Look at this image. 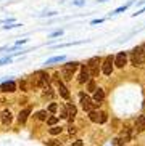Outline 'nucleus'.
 <instances>
[{
    "label": "nucleus",
    "instance_id": "obj_1",
    "mask_svg": "<svg viewBox=\"0 0 145 146\" xmlns=\"http://www.w3.org/2000/svg\"><path fill=\"white\" fill-rule=\"evenodd\" d=\"M131 63H132V66L145 64V48L144 47H136L131 52Z\"/></svg>",
    "mask_w": 145,
    "mask_h": 146
},
{
    "label": "nucleus",
    "instance_id": "obj_2",
    "mask_svg": "<svg viewBox=\"0 0 145 146\" xmlns=\"http://www.w3.org/2000/svg\"><path fill=\"white\" fill-rule=\"evenodd\" d=\"M32 84H34L36 87H40V88H45V87H48V82H50V79H48L47 72H44V71H37V72L32 74Z\"/></svg>",
    "mask_w": 145,
    "mask_h": 146
},
{
    "label": "nucleus",
    "instance_id": "obj_3",
    "mask_svg": "<svg viewBox=\"0 0 145 146\" xmlns=\"http://www.w3.org/2000/svg\"><path fill=\"white\" fill-rule=\"evenodd\" d=\"M77 69H79V63H77V61H71V63L63 64V68H61L63 79H64V80H71L72 76H74V72H76Z\"/></svg>",
    "mask_w": 145,
    "mask_h": 146
},
{
    "label": "nucleus",
    "instance_id": "obj_4",
    "mask_svg": "<svg viewBox=\"0 0 145 146\" xmlns=\"http://www.w3.org/2000/svg\"><path fill=\"white\" fill-rule=\"evenodd\" d=\"M100 63H102V60L98 56H94V58H90L87 61V69H89V72H90V77H97L98 72L102 71L100 69Z\"/></svg>",
    "mask_w": 145,
    "mask_h": 146
},
{
    "label": "nucleus",
    "instance_id": "obj_5",
    "mask_svg": "<svg viewBox=\"0 0 145 146\" xmlns=\"http://www.w3.org/2000/svg\"><path fill=\"white\" fill-rule=\"evenodd\" d=\"M113 63H115V58L113 56H107L105 60L102 61V72L105 76H110L113 72Z\"/></svg>",
    "mask_w": 145,
    "mask_h": 146
},
{
    "label": "nucleus",
    "instance_id": "obj_6",
    "mask_svg": "<svg viewBox=\"0 0 145 146\" xmlns=\"http://www.w3.org/2000/svg\"><path fill=\"white\" fill-rule=\"evenodd\" d=\"M79 100H81V106H82V109H84V111H92V100L89 98V96H87V95L85 93H81L79 95Z\"/></svg>",
    "mask_w": 145,
    "mask_h": 146
},
{
    "label": "nucleus",
    "instance_id": "obj_7",
    "mask_svg": "<svg viewBox=\"0 0 145 146\" xmlns=\"http://www.w3.org/2000/svg\"><path fill=\"white\" fill-rule=\"evenodd\" d=\"M90 80V72L87 69V64L81 66V71H79V84H85V82Z\"/></svg>",
    "mask_w": 145,
    "mask_h": 146
},
{
    "label": "nucleus",
    "instance_id": "obj_8",
    "mask_svg": "<svg viewBox=\"0 0 145 146\" xmlns=\"http://www.w3.org/2000/svg\"><path fill=\"white\" fill-rule=\"evenodd\" d=\"M126 63H128V55H126V52L118 53V55H116V58H115L116 68H124V66H126Z\"/></svg>",
    "mask_w": 145,
    "mask_h": 146
},
{
    "label": "nucleus",
    "instance_id": "obj_9",
    "mask_svg": "<svg viewBox=\"0 0 145 146\" xmlns=\"http://www.w3.org/2000/svg\"><path fill=\"white\" fill-rule=\"evenodd\" d=\"M15 90H16V84H15L13 80L3 82V84H2V92H5V93H7V92L11 93V92H15Z\"/></svg>",
    "mask_w": 145,
    "mask_h": 146
},
{
    "label": "nucleus",
    "instance_id": "obj_10",
    "mask_svg": "<svg viewBox=\"0 0 145 146\" xmlns=\"http://www.w3.org/2000/svg\"><path fill=\"white\" fill-rule=\"evenodd\" d=\"M119 138H121V140H123L124 143L131 141V138H132V129H129V127H126V129H124L123 132H121Z\"/></svg>",
    "mask_w": 145,
    "mask_h": 146
},
{
    "label": "nucleus",
    "instance_id": "obj_11",
    "mask_svg": "<svg viewBox=\"0 0 145 146\" xmlns=\"http://www.w3.org/2000/svg\"><path fill=\"white\" fill-rule=\"evenodd\" d=\"M136 130H137V133L145 130V116H139L136 119Z\"/></svg>",
    "mask_w": 145,
    "mask_h": 146
},
{
    "label": "nucleus",
    "instance_id": "obj_12",
    "mask_svg": "<svg viewBox=\"0 0 145 146\" xmlns=\"http://www.w3.org/2000/svg\"><path fill=\"white\" fill-rule=\"evenodd\" d=\"M56 85H58V92H60V95H61V98H64V100H69V92H68V88L61 84V80H56Z\"/></svg>",
    "mask_w": 145,
    "mask_h": 146
},
{
    "label": "nucleus",
    "instance_id": "obj_13",
    "mask_svg": "<svg viewBox=\"0 0 145 146\" xmlns=\"http://www.w3.org/2000/svg\"><path fill=\"white\" fill-rule=\"evenodd\" d=\"M31 114V108H24L21 112H19V116H18V120L21 122V124H24L26 120H28V116Z\"/></svg>",
    "mask_w": 145,
    "mask_h": 146
},
{
    "label": "nucleus",
    "instance_id": "obj_14",
    "mask_svg": "<svg viewBox=\"0 0 145 146\" xmlns=\"http://www.w3.org/2000/svg\"><path fill=\"white\" fill-rule=\"evenodd\" d=\"M103 100H105V92H103L102 88H97V90L94 92V101H97V103H102Z\"/></svg>",
    "mask_w": 145,
    "mask_h": 146
},
{
    "label": "nucleus",
    "instance_id": "obj_15",
    "mask_svg": "<svg viewBox=\"0 0 145 146\" xmlns=\"http://www.w3.org/2000/svg\"><path fill=\"white\" fill-rule=\"evenodd\" d=\"M0 116H2V122H3L5 125H8L10 122L13 120V116H11V112H10L8 109H7V111H3L2 114H0Z\"/></svg>",
    "mask_w": 145,
    "mask_h": 146
},
{
    "label": "nucleus",
    "instance_id": "obj_16",
    "mask_svg": "<svg viewBox=\"0 0 145 146\" xmlns=\"http://www.w3.org/2000/svg\"><path fill=\"white\" fill-rule=\"evenodd\" d=\"M66 108H68V114H69V119H74V116H76V106H74V104H71V103H68L66 104Z\"/></svg>",
    "mask_w": 145,
    "mask_h": 146
},
{
    "label": "nucleus",
    "instance_id": "obj_17",
    "mask_svg": "<svg viewBox=\"0 0 145 146\" xmlns=\"http://www.w3.org/2000/svg\"><path fill=\"white\" fill-rule=\"evenodd\" d=\"M89 119L92 120V122H97V124H98V122H100V114L92 109V111H89Z\"/></svg>",
    "mask_w": 145,
    "mask_h": 146
},
{
    "label": "nucleus",
    "instance_id": "obj_18",
    "mask_svg": "<svg viewBox=\"0 0 145 146\" xmlns=\"http://www.w3.org/2000/svg\"><path fill=\"white\" fill-rule=\"evenodd\" d=\"M60 61H64V56L60 55V56H53V58H50V60L45 61V64H53V63H60Z\"/></svg>",
    "mask_w": 145,
    "mask_h": 146
},
{
    "label": "nucleus",
    "instance_id": "obj_19",
    "mask_svg": "<svg viewBox=\"0 0 145 146\" xmlns=\"http://www.w3.org/2000/svg\"><path fill=\"white\" fill-rule=\"evenodd\" d=\"M50 132V135H60L61 133V127L60 125H52V129L48 130Z\"/></svg>",
    "mask_w": 145,
    "mask_h": 146
},
{
    "label": "nucleus",
    "instance_id": "obj_20",
    "mask_svg": "<svg viewBox=\"0 0 145 146\" xmlns=\"http://www.w3.org/2000/svg\"><path fill=\"white\" fill-rule=\"evenodd\" d=\"M87 88H89V92H90V93H94V92L97 90V85H95V82L92 80V79H90V80L87 82Z\"/></svg>",
    "mask_w": 145,
    "mask_h": 146
},
{
    "label": "nucleus",
    "instance_id": "obj_21",
    "mask_svg": "<svg viewBox=\"0 0 145 146\" xmlns=\"http://www.w3.org/2000/svg\"><path fill=\"white\" fill-rule=\"evenodd\" d=\"M131 3H132V2H129L128 5H123V7H119V8H116V10H115V11H113V13H111V15H118V13H123L124 10H128V7H129V5H131Z\"/></svg>",
    "mask_w": 145,
    "mask_h": 146
},
{
    "label": "nucleus",
    "instance_id": "obj_22",
    "mask_svg": "<svg viewBox=\"0 0 145 146\" xmlns=\"http://www.w3.org/2000/svg\"><path fill=\"white\" fill-rule=\"evenodd\" d=\"M36 117H37L39 120H47V111H39L37 114H36Z\"/></svg>",
    "mask_w": 145,
    "mask_h": 146
},
{
    "label": "nucleus",
    "instance_id": "obj_23",
    "mask_svg": "<svg viewBox=\"0 0 145 146\" xmlns=\"http://www.w3.org/2000/svg\"><path fill=\"white\" fill-rule=\"evenodd\" d=\"M56 122H58V117H55V116L47 117V124H48V125H55Z\"/></svg>",
    "mask_w": 145,
    "mask_h": 146
},
{
    "label": "nucleus",
    "instance_id": "obj_24",
    "mask_svg": "<svg viewBox=\"0 0 145 146\" xmlns=\"http://www.w3.org/2000/svg\"><path fill=\"white\" fill-rule=\"evenodd\" d=\"M61 143L58 141V140H48L47 141V146H60Z\"/></svg>",
    "mask_w": 145,
    "mask_h": 146
},
{
    "label": "nucleus",
    "instance_id": "obj_25",
    "mask_svg": "<svg viewBox=\"0 0 145 146\" xmlns=\"http://www.w3.org/2000/svg\"><path fill=\"white\" fill-rule=\"evenodd\" d=\"M107 112H100V122H98V124H105V122H107Z\"/></svg>",
    "mask_w": 145,
    "mask_h": 146
},
{
    "label": "nucleus",
    "instance_id": "obj_26",
    "mask_svg": "<svg viewBox=\"0 0 145 146\" xmlns=\"http://www.w3.org/2000/svg\"><path fill=\"white\" fill-rule=\"evenodd\" d=\"M60 114H61L60 117H63V119H66V117H69V114H68V109H64V108H61V109H60Z\"/></svg>",
    "mask_w": 145,
    "mask_h": 146
},
{
    "label": "nucleus",
    "instance_id": "obj_27",
    "mask_svg": "<svg viewBox=\"0 0 145 146\" xmlns=\"http://www.w3.org/2000/svg\"><path fill=\"white\" fill-rule=\"evenodd\" d=\"M56 109H58V104L56 103H52L50 106H48V112H56Z\"/></svg>",
    "mask_w": 145,
    "mask_h": 146
},
{
    "label": "nucleus",
    "instance_id": "obj_28",
    "mask_svg": "<svg viewBox=\"0 0 145 146\" xmlns=\"http://www.w3.org/2000/svg\"><path fill=\"white\" fill-rule=\"evenodd\" d=\"M124 145V141L121 140V138H116L115 140V146H123Z\"/></svg>",
    "mask_w": 145,
    "mask_h": 146
},
{
    "label": "nucleus",
    "instance_id": "obj_29",
    "mask_svg": "<svg viewBox=\"0 0 145 146\" xmlns=\"http://www.w3.org/2000/svg\"><path fill=\"white\" fill-rule=\"evenodd\" d=\"M10 61H11V58H8V56H7V58H3V60H0V66H3L5 63H10Z\"/></svg>",
    "mask_w": 145,
    "mask_h": 146
},
{
    "label": "nucleus",
    "instance_id": "obj_30",
    "mask_svg": "<svg viewBox=\"0 0 145 146\" xmlns=\"http://www.w3.org/2000/svg\"><path fill=\"white\" fill-rule=\"evenodd\" d=\"M72 3H74V5H77V7H82V5H84V0H74Z\"/></svg>",
    "mask_w": 145,
    "mask_h": 146
},
{
    "label": "nucleus",
    "instance_id": "obj_31",
    "mask_svg": "<svg viewBox=\"0 0 145 146\" xmlns=\"http://www.w3.org/2000/svg\"><path fill=\"white\" fill-rule=\"evenodd\" d=\"M72 146H84V143H82L81 140H76V141L72 143Z\"/></svg>",
    "mask_w": 145,
    "mask_h": 146
},
{
    "label": "nucleus",
    "instance_id": "obj_32",
    "mask_svg": "<svg viewBox=\"0 0 145 146\" xmlns=\"http://www.w3.org/2000/svg\"><path fill=\"white\" fill-rule=\"evenodd\" d=\"M142 13H145V7H144V8H140L139 11H136V13H134V16H137V15H142Z\"/></svg>",
    "mask_w": 145,
    "mask_h": 146
},
{
    "label": "nucleus",
    "instance_id": "obj_33",
    "mask_svg": "<svg viewBox=\"0 0 145 146\" xmlns=\"http://www.w3.org/2000/svg\"><path fill=\"white\" fill-rule=\"evenodd\" d=\"M63 34V32H61V31H56V32H53V34L50 35V37H56V35H61Z\"/></svg>",
    "mask_w": 145,
    "mask_h": 146
},
{
    "label": "nucleus",
    "instance_id": "obj_34",
    "mask_svg": "<svg viewBox=\"0 0 145 146\" xmlns=\"http://www.w3.org/2000/svg\"><path fill=\"white\" fill-rule=\"evenodd\" d=\"M69 133H71V135H74V133H76V127H69Z\"/></svg>",
    "mask_w": 145,
    "mask_h": 146
},
{
    "label": "nucleus",
    "instance_id": "obj_35",
    "mask_svg": "<svg viewBox=\"0 0 145 146\" xmlns=\"http://www.w3.org/2000/svg\"><path fill=\"white\" fill-rule=\"evenodd\" d=\"M19 87H21V90H26V82H19Z\"/></svg>",
    "mask_w": 145,
    "mask_h": 146
},
{
    "label": "nucleus",
    "instance_id": "obj_36",
    "mask_svg": "<svg viewBox=\"0 0 145 146\" xmlns=\"http://www.w3.org/2000/svg\"><path fill=\"white\" fill-rule=\"evenodd\" d=\"M55 15V11H50V13H42V16H53Z\"/></svg>",
    "mask_w": 145,
    "mask_h": 146
},
{
    "label": "nucleus",
    "instance_id": "obj_37",
    "mask_svg": "<svg viewBox=\"0 0 145 146\" xmlns=\"http://www.w3.org/2000/svg\"><path fill=\"white\" fill-rule=\"evenodd\" d=\"M97 2H107V0H97Z\"/></svg>",
    "mask_w": 145,
    "mask_h": 146
},
{
    "label": "nucleus",
    "instance_id": "obj_38",
    "mask_svg": "<svg viewBox=\"0 0 145 146\" xmlns=\"http://www.w3.org/2000/svg\"><path fill=\"white\" fill-rule=\"evenodd\" d=\"M144 48H145V45H144Z\"/></svg>",
    "mask_w": 145,
    "mask_h": 146
}]
</instances>
